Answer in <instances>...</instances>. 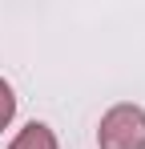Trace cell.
I'll list each match as a JSON object with an SVG mask.
<instances>
[{
	"mask_svg": "<svg viewBox=\"0 0 145 149\" xmlns=\"http://www.w3.org/2000/svg\"><path fill=\"white\" fill-rule=\"evenodd\" d=\"M97 145L101 149H145V109H137V105H113L101 117Z\"/></svg>",
	"mask_w": 145,
	"mask_h": 149,
	"instance_id": "6da1fadb",
	"label": "cell"
},
{
	"mask_svg": "<svg viewBox=\"0 0 145 149\" xmlns=\"http://www.w3.org/2000/svg\"><path fill=\"white\" fill-rule=\"evenodd\" d=\"M8 149H56V137H52V129L40 121H32V125H24L20 133H16V141Z\"/></svg>",
	"mask_w": 145,
	"mask_h": 149,
	"instance_id": "7a4b0ae2",
	"label": "cell"
},
{
	"mask_svg": "<svg viewBox=\"0 0 145 149\" xmlns=\"http://www.w3.org/2000/svg\"><path fill=\"white\" fill-rule=\"evenodd\" d=\"M12 113H16V97H12V85L0 77V133H4V125L12 121Z\"/></svg>",
	"mask_w": 145,
	"mask_h": 149,
	"instance_id": "3957f363",
	"label": "cell"
}]
</instances>
